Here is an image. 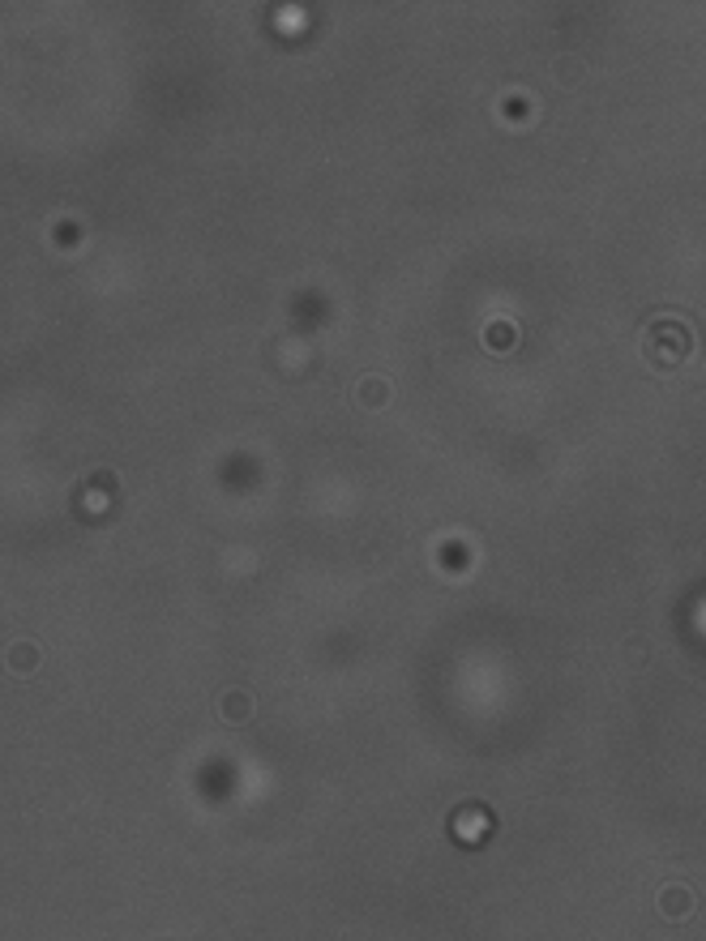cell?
Masks as SVG:
<instances>
[{"label":"cell","mask_w":706,"mask_h":941,"mask_svg":"<svg viewBox=\"0 0 706 941\" xmlns=\"http://www.w3.org/2000/svg\"><path fill=\"white\" fill-rule=\"evenodd\" d=\"M4 663H9V672H13V676H35V668L43 663V655H39L35 642H13L9 655H4Z\"/></svg>","instance_id":"cell-3"},{"label":"cell","mask_w":706,"mask_h":941,"mask_svg":"<svg viewBox=\"0 0 706 941\" xmlns=\"http://www.w3.org/2000/svg\"><path fill=\"white\" fill-rule=\"evenodd\" d=\"M356 398H360V407H386L390 403V381H381V377H365L360 381V389H356Z\"/></svg>","instance_id":"cell-4"},{"label":"cell","mask_w":706,"mask_h":941,"mask_svg":"<svg viewBox=\"0 0 706 941\" xmlns=\"http://www.w3.org/2000/svg\"><path fill=\"white\" fill-rule=\"evenodd\" d=\"M215 710H219V719L227 727H240V724H248V719L257 715V702H253L248 689H223L219 702H215Z\"/></svg>","instance_id":"cell-2"},{"label":"cell","mask_w":706,"mask_h":941,"mask_svg":"<svg viewBox=\"0 0 706 941\" xmlns=\"http://www.w3.org/2000/svg\"><path fill=\"white\" fill-rule=\"evenodd\" d=\"M655 907H659V916L668 920V924H685V920L694 916L698 898H694V890H689L685 882H668V886H659Z\"/></svg>","instance_id":"cell-1"}]
</instances>
